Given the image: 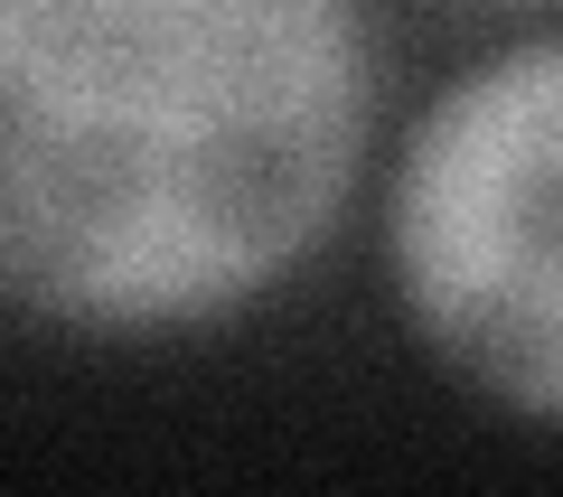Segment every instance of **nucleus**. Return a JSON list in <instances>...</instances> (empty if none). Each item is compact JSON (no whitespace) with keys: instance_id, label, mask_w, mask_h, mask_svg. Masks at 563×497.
Instances as JSON below:
<instances>
[{"instance_id":"nucleus-2","label":"nucleus","mask_w":563,"mask_h":497,"mask_svg":"<svg viewBox=\"0 0 563 497\" xmlns=\"http://www.w3.org/2000/svg\"><path fill=\"white\" fill-rule=\"evenodd\" d=\"M385 263L470 395L563 432V29L422 103L385 188Z\"/></svg>"},{"instance_id":"nucleus-1","label":"nucleus","mask_w":563,"mask_h":497,"mask_svg":"<svg viewBox=\"0 0 563 497\" xmlns=\"http://www.w3.org/2000/svg\"><path fill=\"white\" fill-rule=\"evenodd\" d=\"M366 132L357 0H0V300L217 329L339 235Z\"/></svg>"},{"instance_id":"nucleus-3","label":"nucleus","mask_w":563,"mask_h":497,"mask_svg":"<svg viewBox=\"0 0 563 497\" xmlns=\"http://www.w3.org/2000/svg\"><path fill=\"white\" fill-rule=\"evenodd\" d=\"M488 10H563V0H488Z\"/></svg>"}]
</instances>
